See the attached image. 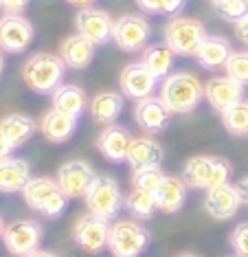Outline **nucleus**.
I'll return each instance as SVG.
<instances>
[{
	"label": "nucleus",
	"mask_w": 248,
	"mask_h": 257,
	"mask_svg": "<svg viewBox=\"0 0 248 257\" xmlns=\"http://www.w3.org/2000/svg\"><path fill=\"white\" fill-rule=\"evenodd\" d=\"M158 97L171 114H189L204 99V86L191 73H171L163 79Z\"/></svg>",
	"instance_id": "nucleus-1"
},
{
	"label": "nucleus",
	"mask_w": 248,
	"mask_h": 257,
	"mask_svg": "<svg viewBox=\"0 0 248 257\" xmlns=\"http://www.w3.org/2000/svg\"><path fill=\"white\" fill-rule=\"evenodd\" d=\"M66 68L68 66L60 55L35 53L22 66V79L38 95H53V90L62 86Z\"/></svg>",
	"instance_id": "nucleus-2"
},
{
	"label": "nucleus",
	"mask_w": 248,
	"mask_h": 257,
	"mask_svg": "<svg viewBox=\"0 0 248 257\" xmlns=\"http://www.w3.org/2000/svg\"><path fill=\"white\" fill-rule=\"evenodd\" d=\"M25 202L33 211H38L44 218H60L68 207V198L60 189L57 180L49 176H35L22 189Z\"/></svg>",
	"instance_id": "nucleus-3"
},
{
	"label": "nucleus",
	"mask_w": 248,
	"mask_h": 257,
	"mask_svg": "<svg viewBox=\"0 0 248 257\" xmlns=\"http://www.w3.org/2000/svg\"><path fill=\"white\" fill-rule=\"evenodd\" d=\"M84 200L88 213L108 222L119 218L121 209L126 207V198L121 194V187L112 176H94Z\"/></svg>",
	"instance_id": "nucleus-4"
},
{
	"label": "nucleus",
	"mask_w": 248,
	"mask_h": 257,
	"mask_svg": "<svg viewBox=\"0 0 248 257\" xmlns=\"http://www.w3.org/2000/svg\"><path fill=\"white\" fill-rule=\"evenodd\" d=\"M206 38V29L196 18H185V16H176L165 25L163 40L165 44L174 51L176 55L182 57H196L198 46Z\"/></svg>",
	"instance_id": "nucleus-5"
},
{
	"label": "nucleus",
	"mask_w": 248,
	"mask_h": 257,
	"mask_svg": "<svg viewBox=\"0 0 248 257\" xmlns=\"http://www.w3.org/2000/svg\"><path fill=\"white\" fill-rule=\"evenodd\" d=\"M150 231L137 220H116L110 224L108 248L114 257H141L150 246Z\"/></svg>",
	"instance_id": "nucleus-6"
},
{
	"label": "nucleus",
	"mask_w": 248,
	"mask_h": 257,
	"mask_svg": "<svg viewBox=\"0 0 248 257\" xmlns=\"http://www.w3.org/2000/svg\"><path fill=\"white\" fill-rule=\"evenodd\" d=\"M152 38V25L143 16L128 14L114 20V29H112V40L126 53H137L143 51Z\"/></svg>",
	"instance_id": "nucleus-7"
},
{
	"label": "nucleus",
	"mask_w": 248,
	"mask_h": 257,
	"mask_svg": "<svg viewBox=\"0 0 248 257\" xmlns=\"http://www.w3.org/2000/svg\"><path fill=\"white\" fill-rule=\"evenodd\" d=\"M108 237H110V222L97 218L92 213L79 215L73 226V239L84 253L99 255L101 250L108 248Z\"/></svg>",
	"instance_id": "nucleus-8"
},
{
	"label": "nucleus",
	"mask_w": 248,
	"mask_h": 257,
	"mask_svg": "<svg viewBox=\"0 0 248 257\" xmlns=\"http://www.w3.org/2000/svg\"><path fill=\"white\" fill-rule=\"evenodd\" d=\"M42 242V226L35 220H18L5 226L3 231V244L11 255L25 257L40 248Z\"/></svg>",
	"instance_id": "nucleus-9"
},
{
	"label": "nucleus",
	"mask_w": 248,
	"mask_h": 257,
	"mask_svg": "<svg viewBox=\"0 0 248 257\" xmlns=\"http://www.w3.org/2000/svg\"><path fill=\"white\" fill-rule=\"evenodd\" d=\"M35 38V29L22 14H5L0 18V49L7 53H25Z\"/></svg>",
	"instance_id": "nucleus-10"
},
{
	"label": "nucleus",
	"mask_w": 248,
	"mask_h": 257,
	"mask_svg": "<svg viewBox=\"0 0 248 257\" xmlns=\"http://www.w3.org/2000/svg\"><path fill=\"white\" fill-rule=\"evenodd\" d=\"M55 180L68 200H79V198H86L88 187L94 180V172L86 161H68L57 169Z\"/></svg>",
	"instance_id": "nucleus-11"
},
{
	"label": "nucleus",
	"mask_w": 248,
	"mask_h": 257,
	"mask_svg": "<svg viewBox=\"0 0 248 257\" xmlns=\"http://www.w3.org/2000/svg\"><path fill=\"white\" fill-rule=\"evenodd\" d=\"M75 27H77L79 36L90 40L94 46H101L112 40L114 20L110 18L108 11L97 9V7H88V9H79L77 18H75Z\"/></svg>",
	"instance_id": "nucleus-12"
},
{
	"label": "nucleus",
	"mask_w": 248,
	"mask_h": 257,
	"mask_svg": "<svg viewBox=\"0 0 248 257\" xmlns=\"http://www.w3.org/2000/svg\"><path fill=\"white\" fill-rule=\"evenodd\" d=\"M119 86H121V90H123V95L126 97L141 101V99L154 95V90L158 86V79L147 71L141 62H134V64H128V66L121 71Z\"/></svg>",
	"instance_id": "nucleus-13"
},
{
	"label": "nucleus",
	"mask_w": 248,
	"mask_h": 257,
	"mask_svg": "<svg viewBox=\"0 0 248 257\" xmlns=\"http://www.w3.org/2000/svg\"><path fill=\"white\" fill-rule=\"evenodd\" d=\"M244 204V198H241L239 189L231 183L222 185V187H215V189H209L206 191V198H204V209L211 218L215 220H228L233 218L235 213L239 211V207Z\"/></svg>",
	"instance_id": "nucleus-14"
},
{
	"label": "nucleus",
	"mask_w": 248,
	"mask_h": 257,
	"mask_svg": "<svg viewBox=\"0 0 248 257\" xmlns=\"http://www.w3.org/2000/svg\"><path fill=\"white\" fill-rule=\"evenodd\" d=\"M204 99L215 108L217 112H224L235 103L244 101V86L231 79L228 75L224 77H213L204 84Z\"/></svg>",
	"instance_id": "nucleus-15"
},
{
	"label": "nucleus",
	"mask_w": 248,
	"mask_h": 257,
	"mask_svg": "<svg viewBox=\"0 0 248 257\" xmlns=\"http://www.w3.org/2000/svg\"><path fill=\"white\" fill-rule=\"evenodd\" d=\"M134 119H137L139 127L145 134H158L163 132L165 127L169 125L171 121V112L167 110V106L161 101V97H145L137 101V108H134Z\"/></svg>",
	"instance_id": "nucleus-16"
},
{
	"label": "nucleus",
	"mask_w": 248,
	"mask_h": 257,
	"mask_svg": "<svg viewBox=\"0 0 248 257\" xmlns=\"http://www.w3.org/2000/svg\"><path fill=\"white\" fill-rule=\"evenodd\" d=\"M132 143V137L121 125H105V130L97 137V150L110 163H123L128 159V150Z\"/></svg>",
	"instance_id": "nucleus-17"
},
{
	"label": "nucleus",
	"mask_w": 248,
	"mask_h": 257,
	"mask_svg": "<svg viewBox=\"0 0 248 257\" xmlns=\"http://www.w3.org/2000/svg\"><path fill=\"white\" fill-rule=\"evenodd\" d=\"M75 130H77V119L62 112V110H57V108H51L49 112L42 116V121H40V132H42L44 139L51 143L68 141L75 134Z\"/></svg>",
	"instance_id": "nucleus-18"
},
{
	"label": "nucleus",
	"mask_w": 248,
	"mask_h": 257,
	"mask_svg": "<svg viewBox=\"0 0 248 257\" xmlns=\"http://www.w3.org/2000/svg\"><path fill=\"white\" fill-rule=\"evenodd\" d=\"M187 183L178 176H165L161 187L154 191L156 207L163 213H176L187 202Z\"/></svg>",
	"instance_id": "nucleus-19"
},
{
	"label": "nucleus",
	"mask_w": 248,
	"mask_h": 257,
	"mask_svg": "<svg viewBox=\"0 0 248 257\" xmlns=\"http://www.w3.org/2000/svg\"><path fill=\"white\" fill-rule=\"evenodd\" d=\"M233 49L231 42L222 36H206L202 40V44L198 46L196 60L202 68H209V71H215V68H224L226 60L231 57Z\"/></svg>",
	"instance_id": "nucleus-20"
},
{
	"label": "nucleus",
	"mask_w": 248,
	"mask_h": 257,
	"mask_svg": "<svg viewBox=\"0 0 248 257\" xmlns=\"http://www.w3.org/2000/svg\"><path fill=\"white\" fill-rule=\"evenodd\" d=\"M123 110V95L114 90H103L97 92L90 101H88V112L97 123L103 125H112L116 119H119Z\"/></svg>",
	"instance_id": "nucleus-21"
},
{
	"label": "nucleus",
	"mask_w": 248,
	"mask_h": 257,
	"mask_svg": "<svg viewBox=\"0 0 248 257\" xmlns=\"http://www.w3.org/2000/svg\"><path fill=\"white\" fill-rule=\"evenodd\" d=\"M60 57L64 60L68 68H73V71H81V68H86L88 64L92 62L94 57V44L90 40H86L84 36H79V33H75V36L66 38L60 46Z\"/></svg>",
	"instance_id": "nucleus-22"
},
{
	"label": "nucleus",
	"mask_w": 248,
	"mask_h": 257,
	"mask_svg": "<svg viewBox=\"0 0 248 257\" xmlns=\"http://www.w3.org/2000/svg\"><path fill=\"white\" fill-rule=\"evenodd\" d=\"M126 163L132 169L161 165L163 163V148L152 137H137V139H132V143H130Z\"/></svg>",
	"instance_id": "nucleus-23"
},
{
	"label": "nucleus",
	"mask_w": 248,
	"mask_h": 257,
	"mask_svg": "<svg viewBox=\"0 0 248 257\" xmlns=\"http://www.w3.org/2000/svg\"><path fill=\"white\" fill-rule=\"evenodd\" d=\"M31 180V167L22 159H5L0 161V194H16L22 191Z\"/></svg>",
	"instance_id": "nucleus-24"
},
{
	"label": "nucleus",
	"mask_w": 248,
	"mask_h": 257,
	"mask_svg": "<svg viewBox=\"0 0 248 257\" xmlns=\"http://www.w3.org/2000/svg\"><path fill=\"white\" fill-rule=\"evenodd\" d=\"M51 101H53V108L62 110V112L75 116V119H79L88 110L86 92L81 86H75V84H62L60 88H55L51 95Z\"/></svg>",
	"instance_id": "nucleus-25"
},
{
	"label": "nucleus",
	"mask_w": 248,
	"mask_h": 257,
	"mask_svg": "<svg viewBox=\"0 0 248 257\" xmlns=\"http://www.w3.org/2000/svg\"><path fill=\"white\" fill-rule=\"evenodd\" d=\"M174 60L176 53L169 49L167 44H150L143 49L141 53V64L150 71L158 81H163L167 75H171V68H174Z\"/></svg>",
	"instance_id": "nucleus-26"
},
{
	"label": "nucleus",
	"mask_w": 248,
	"mask_h": 257,
	"mask_svg": "<svg viewBox=\"0 0 248 257\" xmlns=\"http://www.w3.org/2000/svg\"><path fill=\"white\" fill-rule=\"evenodd\" d=\"M35 121L27 114H9L0 121V132L9 139L14 148H22L35 134Z\"/></svg>",
	"instance_id": "nucleus-27"
},
{
	"label": "nucleus",
	"mask_w": 248,
	"mask_h": 257,
	"mask_svg": "<svg viewBox=\"0 0 248 257\" xmlns=\"http://www.w3.org/2000/svg\"><path fill=\"white\" fill-rule=\"evenodd\" d=\"M213 156H191L185 167H182V180L191 189H206V180H209V169Z\"/></svg>",
	"instance_id": "nucleus-28"
},
{
	"label": "nucleus",
	"mask_w": 248,
	"mask_h": 257,
	"mask_svg": "<svg viewBox=\"0 0 248 257\" xmlns=\"http://www.w3.org/2000/svg\"><path fill=\"white\" fill-rule=\"evenodd\" d=\"M126 209L139 220H150L152 215L158 211L154 194H152V191H145V189H139V187H134V189L126 196Z\"/></svg>",
	"instance_id": "nucleus-29"
},
{
	"label": "nucleus",
	"mask_w": 248,
	"mask_h": 257,
	"mask_svg": "<svg viewBox=\"0 0 248 257\" xmlns=\"http://www.w3.org/2000/svg\"><path fill=\"white\" fill-rule=\"evenodd\" d=\"M220 114H222V125L231 134H235V137L248 134V101L235 103V106H231Z\"/></svg>",
	"instance_id": "nucleus-30"
},
{
	"label": "nucleus",
	"mask_w": 248,
	"mask_h": 257,
	"mask_svg": "<svg viewBox=\"0 0 248 257\" xmlns=\"http://www.w3.org/2000/svg\"><path fill=\"white\" fill-rule=\"evenodd\" d=\"M165 176H167V174H163L161 165L134 169V174H132V187H139V189H145V191H152V194H154L158 187H161Z\"/></svg>",
	"instance_id": "nucleus-31"
},
{
	"label": "nucleus",
	"mask_w": 248,
	"mask_h": 257,
	"mask_svg": "<svg viewBox=\"0 0 248 257\" xmlns=\"http://www.w3.org/2000/svg\"><path fill=\"white\" fill-rule=\"evenodd\" d=\"M224 73L241 86H248V51H233L224 64Z\"/></svg>",
	"instance_id": "nucleus-32"
},
{
	"label": "nucleus",
	"mask_w": 248,
	"mask_h": 257,
	"mask_svg": "<svg viewBox=\"0 0 248 257\" xmlns=\"http://www.w3.org/2000/svg\"><path fill=\"white\" fill-rule=\"evenodd\" d=\"M211 5L215 14L228 22H237L248 16V0H213Z\"/></svg>",
	"instance_id": "nucleus-33"
},
{
	"label": "nucleus",
	"mask_w": 248,
	"mask_h": 257,
	"mask_svg": "<svg viewBox=\"0 0 248 257\" xmlns=\"http://www.w3.org/2000/svg\"><path fill=\"white\" fill-rule=\"evenodd\" d=\"M233 167L226 159H220V156H213L211 161V169H209V180H206V191L215 189V187H222L231 180Z\"/></svg>",
	"instance_id": "nucleus-34"
},
{
	"label": "nucleus",
	"mask_w": 248,
	"mask_h": 257,
	"mask_svg": "<svg viewBox=\"0 0 248 257\" xmlns=\"http://www.w3.org/2000/svg\"><path fill=\"white\" fill-rule=\"evenodd\" d=\"M137 5L147 14H165L176 16L185 7V0H137Z\"/></svg>",
	"instance_id": "nucleus-35"
},
{
	"label": "nucleus",
	"mask_w": 248,
	"mask_h": 257,
	"mask_svg": "<svg viewBox=\"0 0 248 257\" xmlns=\"http://www.w3.org/2000/svg\"><path fill=\"white\" fill-rule=\"evenodd\" d=\"M231 246L235 250V255L248 257V222L237 224L231 233Z\"/></svg>",
	"instance_id": "nucleus-36"
},
{
	"label": "nucleus",
	"mask_w": 248,
	"mask_h": 257,
	"mask_svg": "<svg viewBox=\"0 0 248 257\" xmlns=\"http://www.w3.org/2000/svg\"><path fill=\"white\" fill-rule=\"evenodd\" d=\"M29 3L31 0H0V9H5L7 14H22Z\"/></svg>",
	"instance_id": "nucleus-37"
},
{
	"label": "nucleus",
	"mask_w": 248,
	"mask_h": 257,
	"mask_svg": "<svg viewBox=\"0 0 248 257\" xmlns=\"http://www.w3.org/2000/svg\"><path fill=\"white\" fill-rule=\"evenodd\" d=\"M235 33H237V38H239V42L248 49V16H244L241 20L235 22Z\"/></svg>",
	"instance_id": "nucleus-38"
},
{
	"label": "nucleus",
	"mask_w": 248,
	"mask_h": 257,
	"mask_svg": "<svg viewBox=\"0 0 248 257\" xmlns=\"http://www.w3.org/2000/svg\"><path fill=\"white\" fill-rule=\"evenodd\" d=\"M14 150H16V148L9 143V139L5 137L3 132H0V161L9 159V156H11V152H14Z\"/></svg>",
	"instance_id": "nucleus-39"
},
{
	"label": "nucleus",
	"mask_w": 248,
	"mask_h": 257,
	"mask_svg": "<svg viewBox=\"0 0 248 257\" xmlns=\"http://www.w3.org/2000/svg\"><path fill=\"white\" fill-rule=\"evenodd\" d=\"M68 5H73V7H77V9H88V7H92L97 0H66Z\"/></svg>",
	"instance_id": "nucleus-40"
},
{
	"label": "nucleus",
	"mask_w": 248,
	"mask_h": 257,
	"mask_svg": "<svg viewBox=\"0 0 248 257\" xmlns=\"http://www.w3.org/2000/svg\"><path fill=\"white\" fill-rule=\"evenodd\" d=\"M25 257H60L57 253H53V250H44V248H35L33 253H29Z\"/></svg>",
	"instance_id": "nucleus-41"
},
{
	"label": "nucleus",
	"mask_w": 248,
	"mask_h": 257,
	"mask_svg": "<svg viewBox=\"0 0 248 257\" xmlns=\"http://www.w3.org/2000/svg\"><path fill=\"white\" fill-rule=\"evenodd\" d=\"M237 189H239V194H241V198H244V202H248V176H244V178H241V180H239Z\"/></svg>",
	"instance_id": "nucleus-42"
},
{
	"label": "nucleus",
	"mask_w": 248,
	"mask_h": 257,
	"mask_svg": "<svg viewBox=\"0 0 248 257\" xmlns=\"http://www.w3.org/2000/svg\"><path fill=\"white\" fill-rule=\"evenodd\" d=\"M3 71H5V57L0 53V75H3Z\"/></svg>",
	"instance_id": "nucleus-43"
},
{
	"label": "nucleus",
	"mask_w": 248,
	"mask_h": 257,
	"mask_svg": "<svg viewBox=\"0 0 248 257\" xmlns=\"http://www.w3.org/2000/svg\"><path fill=\"white\" fill-rule=\"evenodd\" d=\"M3 231H5V222H3V215H0V239H3Z\"/></svg>",
	"instance_id": "nucleus-44"
},
{
	"label": "nucleus",
	"mask_w": 248,
	"mask_h": 257,
	"mask_svg": "<svg viewBox=\"0 0 248 257\" xmlns=\"http://www.w3.org/2000/svg\"><path fill=\"white\" fill-rule=\"evenodd\" d=\"M180 257H198V255H191V253H187V255H180Z\"/></svg>",
	"instance_id": "nucleus-45"
},
{
	"label": "nucleus",
	"mask_w": 248,
	"mask_h": 257,
	"mask_svg": "<svg viewBox=\"0 0 248 257\" xmlns=\"http://www.w3.org/2000/svg\"><path fill=\"white\" fill-rule=\"evenodd\" d=\"M211 3H213V0H211Z\"/></svg>",
	"instance_id": "nucleus-46"
},
{
	"label": "nucleus",
	"mask_w": 248,
	"mask_h": 257,
	"mask_svg": "<svg viewBox=\"0 0 248 257\" xmlns=\"http://www.w3.org/2000/svg\"><path fill=\"white\" fill-rule=\"evenodd\" d=\"M237 257H239V255H237Z\"/></svg>",
	"instance_id": "nucleus-47"
}]
</instances>
